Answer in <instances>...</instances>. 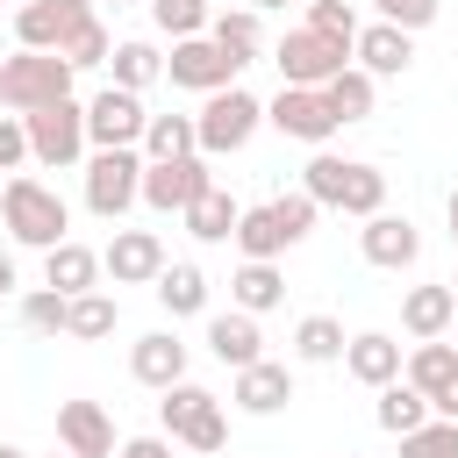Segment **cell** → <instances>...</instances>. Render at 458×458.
Listing matches in <instances>:
<instances>
[{
    "instance_id": "obj_1",
    "label": "cell",
    "mask_w": 458,
    "mask_h": 458,
    "mask_svg": "<svg viewBox=\"0 0 458 458\" xmlns=\"http://www.w3.org/2000/svg\"><path fill=\"white\" fill-rule=\"evenodd\" d=\"M301 186H308L322 208H344V215H358V222L386 208V172H379V165H365V157L315 150V157H308V172H301Z\"/></svg>"
},
{
    "instance_id": "obj_2",
    "label": "cell",
    "mask_w": 458,
    "mask_h": 458,
    "mask_svg": "<svg viewBox=\"0 0 458 458\" xmlns=\"http://www.w3.org/2000/svg\"><path fill=\"white\" fill-rule=\"evenodd\" d=\"M72 57L64 50H14V57H0V107H14V114H36V107H57V100H72Z\"/></svg>"
},
{
    "instance_id": "obj_3",
    "label": "cell",
    "mask_w": 458,
    "mask_h": 458,
    "mask_svg": "<svg viewBox=\"0 0 458 458\" xmlns=\"http://www.w3.org/2000/svg\"><path fill=\"white\" fill-rule=\"evenodd\" d=\"M0 222H7L14 243H29V250H57L64 229H72V208H64L57 186H43V179H7V186H0Z\"/></svg>"
},
{
    "instance_id": "obj_4",
    "label": "cell",
    "mask_w": 458,
    "mask_h": 458,
    "mask_svg": "<svg viewBox=\"0 0 458 458\" xmlns=\"http://www.w3.org/2000/svg\"><path fill=\"white\" fill-rule=\"evenodd\" d=\"M157 422H165V437H172V444H186V451H222V444H229L222 401H215L208 386H193V379L165 386V401H157Z\"/></svg>"
},
{
    "instance_id": "obj_5",
    "label": "cell",
    "mask_w": 458,
    "mask_h": 458,
    "mask_svg": "<svg viewBox=\"0 0 458 458\" xmlns=\"http://www.w3.org/2000/svg\"><path fill=\"white\" fill-rule=\"evenodd\" d=\"M258 122H265V100H258V93H243V86L208 93V107L193 114V129H200V157H236V150L258 136Z\"/></svg>"
},
{
    "instance_id": "obj_6",
    "label": "cell",
    "mask_w": 458,
    "mask_h": 458,
    "mask_svg": "<svg viewBox=\"0 0 458 458\" xmlns=\"http://www.w3.org/2000/svg\"><path fill=\"white\" fill-rule=\"evenodd\" d=\"M143 150H93L86 157V208L100 222H122L136 200H143Z\"/></svg>"
},
{
    "instance_id": "obj_7",
    "label": "cell",
    "mask_w": 458,
    "mask_h": 458,
    "mask_svg": "<svg viewBox=\"0 0 458 458\" xmlns=\"http://www.w3.org/2000/svg\"><path fill=\"white\" fill-rule=\"evenodd\" d=\"M29 122V157L43 165V172H72L93 143H86V107L79 100H57V107H36V114H21Z\"/></svg>"
},
{
    "instance_id": "obj_8",
    "label": "cell",
    "mask_w": 458,
    "mask_h": 458,
    "mask_svg": "<svg viewBox=\"0 0 458 458\" xmlns=\"http://www.w3.org/2000/svg\"><path fill=\"white\" fill-rule=\"evenodd\" d=\"M143 129H150V107H143V93H129V86H100L93 100H86V143L93 150H136L143 143Z\"/></svg>"
},
{
    "instance_id": "obj_9",
    "label": "cell",
    "mask_w": 458,
    "mask_h": 458,
    "mask_svg": "<svg viewBox=\"0 0 458 458\" xmlns=\"http://www.w3.org/2000/svg\"><path fill=\"white\" fill-rule=\"evenodd\" d=\"M272 57H279V86H329V79L351 64V50H344V43H329V36H315L308 21H301V29H286Z\"/></svg>"
},
{
    "instance_id": "obj_10",
    "label": "cell",
    "mask_w": 458,
    "mask_h": 458,
    "mask_svg": "<svg viewBox=\"0 0 458 458\" xmlns=\"http://www.w3.org/2000/svg\"><path fill=\"white\" fill-rule=\"evenodd\" d=\"M165 79H172V86H186V93H222V86H236V79H243V64H236L215 36H179V43H172V57H165Z\"/></svg>"
},
{
    "instance_id": "obj_11",
    "label": "cell",
    "mask_w": 458,
    "mask_h": 458,
    "mask_svg": "<svg viewBox=\"0 0 458 458\" xmlns=\"http://www.w3.org/2000/svg\"><path fill=\"white\" fill-rule=\"evenodd\" d=\"M265 122H272L279 136H293V143H315V150H322V143L344 129V122L329 114L322 86H279V93L265 100Z\"/></svg>"
},
{
    "instance_id": "obj_12",
    "label": "cell",
    "mask_w": 458,
    "mask_h": 458,
    "mask_svg": "<svg viewBox=\"0 0 458 458\" xmlns=\"http://www.w3.org/2000/svg\"><path fill=\"white\" fill-rule=\"evenodd\" d=\"M208 186H215V172H208V157H200V150H193V157L143 165V208H150V215H186Z\"/></svg>"
},
{
    "instance_id": "obj_13",
    "label": "cell",
    "mask_w": 458,
    "mask_h": 458,
    "mask_svg": "<svg viewBox=\"0 0 458 458\" xmlns=\"http://www.w3.org/2000/svg\"><path fill=\"white\" fill-rule=\"evenodd\" d=\"M93 21V0H21L14 7V43L21 50H64Z\"/></svg>"
},
{
    "instance_id": "obj_14",
    "label": "cell",
    "mask_w": 458,
    "mask_h": 458,
    "mask_svg": "<svg viewBox=\"0 0 458 458\" xmlns=\"http://www.w3.org/2000/svg\"><path fill=\"white\" fill-rule=\"evenodd\" d=\"M165 265H172V258H165V236H157V229H114L107 250H100V272H107L114 286H157Z\"/></svg>"
},
{
    "instance_id": "obj_15",
    "label": "cell",
    "mask_w": 458,
    "mask_h": 458,
    "mask_svg": "<svg viewBox=\"0 0 458 458\" xmlns=\"http://www.w3.org/2000/svg\"><path fill=\"white\" fill-rule=\"evenodd\" d=\"M358 250H365V265H379V272H408L415 258H422V229L408 222V215H365V229H358Z\"/></svg>"
},
{
    "instance_id": "obj_16",
    "label": "cell",
    "mask_w": 458,
    "mask_h": 458,
    "mask_svg": "<svg viewBox=\"0 0 458 458\" xmlns=\"http://www.w3.org/2000/svg\"><path fill=\"white\" fill-rule=\"evenodd\" d=\"M57 444L72 458H114V422L100 401H57Z\"/></svg>"
},
{
    "instance_id": "obj_17",
    "label": "cell",
    "mask_w": 458,
    "mask_h": 458,
    "mask_svg": "<svg viewBox=\"0 0 458 458\" xmlns=\"http://www.w3.org/2000/svg\"><path fill=\"white\" fill-rule=\"evenodd\" d=\"M351 64H365L372 79H401V72L415 64V36L394 29V21H365L358 43H351Z\"/></svg>"
},
{
    "instance_id": "obj_18",
    "label": "cell",
    "mask_w": 458,
    "mask_h": 458,
    "mask_svg": "<svg viewBox=\"0 0 458 458\" xmlns=\"http://www.w3.org/2000/svg\"><path fill=\"white\" fill-rule=\"evenodd\" d=\"M451 322H458V293H451V279H429V286H408V293H401V329H408L415 344L451 336Z\"/></svg>"
},
{
    "instance_id": "obj_19",
    "label": "cell",
    "mask_w": 458,
    "mask_h": 458,
    "mask_svg": "<svg viewBox=\"0 0 458 458\" xmlns=\"http://www.w3.org/2000/svg\"><path fill=\"white\" fill-rule=\"evenodd\" d=\"M401 365H408V358H401V344H394L386 329H358V336L344 344V372H351L358 386H372V394H379V386H394V379H401Z\"/></svg>"
},
{
    "instance_id": "obj_20",
    "label": "cell",
    "mask_w": 458,
    "mask_h": 458,
    "mask_svg": "<svg viewBox=\"0 0 458 458\" xmlns=\"http://www.w3.org/2000/svg\"><path fill=\"white\" fill-rule=\"evenodd\" d=\"M129 372H136L143 386H157V394H165V386H179V379H186V344H179L172 329H150V336H136V344H129Z\"/></svg>"
},
{
    "instance_id": "obj_21",
    "label": "cell",
    "mask_w": 458,
    "mask_h": 458,
    "mask_svg": "<svg viewBox=\"0 0 458 458\" xmlns=\"http://www.w3.org/2000/svg\"><path fill=\"white\" fill-rule=\"evenodd\" d=\"M229 401H236L243 415H279V408L293 401V372H286V365H272V358H258V365H243V372H236Z\"/></svg>"
},
{
    "instance_id": "obj_22",
    "label": "cell",
    "mask_w": 458,
    "mask_h": 458,
    "mask_svg": "<svg viewBox=\"0 0 458 458\" xmlns=\"http://www.w3.org/2000/svg\"><path fill=\"white\" fill-rule=\"evenodd\" d=\"M208 351L229 365V372H243V365H258L265 358V336H258V315H243V308H229V315H208Z\"/></svg>"
},
{
    "instance_id": "obj_23",
    "label": "cell",
    "mask_w": 458,
    "mask_h": 458,
    "mask_svg": "<svg viewBox=\"0 0 458 458\" xmlns=\"http://www.w3.org/2000/svg\"><path fill=\"white\" fill-rule=\"evenodd\" d=\"M43 286H57V293H93L100 286V250H86V243H57V250H43Z\"/></svg>"
},
{
    "instance_id": "obj_24",
    "label": "cell",
    "mask_w": 458,
    "mask_h": 458,
    "mask_svg": "<svg viewBox=\"0 0 458 458\" xmlns=\"http://www.w3.org/2000/svg\"><path fill=\"white\" fill-rule=\"evenodd\" d=\"M229 301H236L243 315H272V308L286 301L279 265H272V258H243V265H236V279H229Z\"/></svg>"
},
{
    "instance_id": "obj_25",
    "label": "cell",
    "mask_w": 458,
    "mask_h": 458,
    "mask_svg": "<svg viewBox=\"0 0 458 458\" xmlns=\"http://www.w3.org/2000/svg\"><path fill=\"white\" fill-rule=\"evenodd\" d=\"M179 222H186V236H200V243H229V236H236V222H243V208H236V193H229V186H208Z\"/></svg>"
},
{
    "instance_id": "obj_26",
    "label": "cell",
    "mask_w": 458,
    "mask_h": 458,
    "mask_svg": "<svg viewBox=\"0 0 458 458\" xmlns=\"http://www.w3.org/2000/svg\"><path fill=\"white\" fill-rule=\"evenodd\" d=\"M437 408H429V394L422 386H408V379H394V386H379V408H372V422L386 429V437H408V429H422Z\"/></svg>"
},
{
    "instance_id": "obj_27",
    "label": "cell",
    "mask_w": 458,
    "mask_h": 458,
    "mask_svg": "<svg viewBox=\"0 0 458 458\" xmlns=\"http://www.w3.org/2000/svg\"><path fill=\"white\" fill-rule=\"evenodd\" d=\"M401 379H408V386H422V394L437 401V394L458 379V344H444V336L415 344V351H408V365H401Z\"/></svg>"
},
{
    "instance_id": "obj_28",
    "label": "cell",
    "mask_w": 458,
    "mask_h": 458,
    "mask_svg": "<svg viewBox=\"0 0 458 458\" xmlns=\"http://www.w3.org/2000/svg\"><path fill=\"white\" fill-rule=\"evenodd\" d=\"M208 36L236 57V64H258V43H265V14L258 7H222L215 21H208Z\"/></svg>"
},
{
    "instance_id": "obj_29",
    "label": "cell",
    "mask_w": 458,
    "mask_h": 458,
    "mask_svg": "<svg viewBox=\"0 0 458 458\" xmlns=\"http://www.w3.org/2000/svg\"><path fill=\"white\" fill-rule=\"evenodd\" d=\"M322 100H329V114H336V122H365V114H372V100H379V79H372L365 64H344V72L322 86Z\"/></svg>"
},
{
    "instance_id": "obj_30",
    "label": "cell",
    "mask_w": 458,
    "mask_h": 458,
    "mask_svg": "<svg viewBox=\"0 0 458 458\" xmlns=\"http://www.w3.org/2000/svg\"><path fill=\"white\" fill-rule=\"evenodd\" d=\"M157 308H165L172 322H179V315H200V308H208V272L186 265V258L165 265V272H157Z\"/></svg>"
},
{
    "instance_id": "obj_31",
    "label": "cell",
    "mask_w": 458,
    "mask_h": 458,
    "mask_svg": "<svg viewBox=\"0 0 458 458\" xmlns=\"http://www.w3.org/2000/svg\"><path fill=\"white\" fill-rule=\"evenodd\" d=\"M107 79H114V86H129V93H143L150 79H165V50H157V43H143V36H129V43H114Z\"/></svg>"
},
{
    "instance_id": "obj_32",
    "label": "cell",
    "mask_w": 458,
    "mask_h": 458,
    "mask_svg": "<svg viewBox=\"0 0 458 458\" xmlns=\"http://www.w3.org/2000/svg\"><path fill=\"white\" fill-rule=\"evenodd\" d=\"M150 165H165V157H193L200 150V129H193V114H150V129H143V143H136Z\"/></svg>"
},
{
    "instance_id": "obj_33",
    "label": "cell",
    "mask_w": 458,
    "mask_h": 458,
    "mask_svg": "<svg viewBox=\"0 0 458 458\" xmlns=\"http://www.w3.org/2000/svg\"><path fill=\"white\" fill-rule=\"evenodd\" d=\"M114 322H122V301L114 293H72V315H64V336H79V344H100V336H114Z\"/></svg>"
},
{
    "instance_id": "obj_34",
    "label": "cell",
    "mask_w": 458,
    "mask_h": 458,
    "mask_svg": "<svg viewBox=\"0 0 458 458\" xmlns=\"http://www.w3.org/2000/svg\"><path fill=\"white\" fill-rule=\"evenodd\" d=\"M344 344H351V336H344L336 315H301V322H293V358H301V365H336Z\"/></svg>"
},
{
    "instance_id": "obj_35",
    "label": "cell",
    "mask_w": 458,
    "mask_h": 458,
    "mask_svg": "<svg viewBox=\"0 0 458 458\" xmlns=\"http://www.w3.org/2000/svg\"><path fill=\"white\" fill-rule=\"evenodd\" d=\"M229 243H236L243 258H279V250H293L286 229H279V215H272V200H265V208H243V222H236Z\"/></svg>"
},
{
    "instance_id": "obj_36",
    "label": "cell",
    "mask_w": 458,
    "mask_h": 458,
    "mask_svg": "<svg viewBox=\"0 0 458 458\" xmlns=\"http://www.w3.org/2000/svg\"><path fill=\"white\" fill-rule=\"evenodd\" d=\"M64 315H72V293H57V286L21 293V329H36V336H64Z\"/></svg>"
},
{
    "instance_id": "obj_37",
    "label": "cell",
    "mask_w": 458,
    "mask_h": 458,
    "mask_svg": "<svg viewBox=\"0 0 458 458\" xmlns=\"http://www.w3.org/2000/svg\"><path fill=\"white\" fill-rule=\"evenodd\" d=\"M150 21L179 43V36H208V21H215V7L208 0H150Z\"/></svg>"
},
{
    "instance_id": "obj_38",
    "label": "cell",
    "mask_w": 458,
    "mask_h": 458,
    "mask_svg": "<svg viewBox=\"0 0 458 458\" xmlns=\"http://www.w3.org/2000/svg\"><path fill=\"white\" fill-rule=\"evenodd\" d=\"M301 7H308V29H315V36H329V43H344V50H351V43H358V29H365V21L351 14V0H301Z\"/></svg>"
},
{
    "instance_id": "obj_39",
    "label": "cell",
    "mask_w": 458,
    "mask_h": 458,
    "mask_svg": "<svg viewBox=\"0 0 458 458\" xmlns=\"http://www.w3.org/2000/svg\"><path fill=\"white\" fill-rule=\"evenodd\" d=\"M401 458H458V422L451 415H429L422 429L401 437Z\"/></svg>"
},
{
    "instance_id": "obj_40",
    "label": "cell",
    "mask_w": 458,
    "mask_h": 458,
    "mask_svg": "<svg viewBox=\"0 0 458 458\" xmlns=\"http://www.w3.org/2000/svg\"><path fill=\"white\" fill-rule=\"evenodd\" d=\"M64 57H72V72H93V64H107V57H114V36H107V21L93 14V21H86L72 43H64Z\"/></svg>"
},
{
    "instance_id": "obj_41",
    "label": "cell",
    "mask_w": 458,
    "mask_h": 458,
    "mask_svg": "<svg viewBox=\"0 0 458 458\" xmlns=\"http://www.w3.org/2000/svg\"><path fill=\"white\" fill-rule=\"evenodd\" d=\"M272 215H279V229H286V243H301V236L315 229V215H322V200H315V193L301 186V193H279V200H272Z\"/></svg>"
},
{
    "instance_id": "obj_42",
    "label": "cell",
    "mask_w": 458,
    "mask_h": 458,
    "mask_svg": "<svg viewBox=\"0 0 458 458\" xmlns=\"http://www.w3.org/2000/svg\"><path fill=\"white\" fill-rule=\"evenodd\" d=\"M372 7H379V21H394V29H408V36H415V29H429V21H437V7H444V0H372Z\"/></svg>"
},
{
    "instance_id": "obj_43",
    "label": "cell",
    "mask_w": 458,
    "mask_h": 458,
    "mask_svg": "<svg viewBox=\"0 0 458 458\" xmlns=\"http://www.w3.org/2000/svg\"><path fill=\"white\" fill-rule=\"evenodd\" d=\"M29 157V122L21 114H0V172H14Z\"/></svg>"
},
{
    "instance_id": "obj_44",
    "label": "cell",
    "mask_w": 458,
    "mask_h": 458,
    "mask_svg": "<svg viewBox=\"0 0 458 458\" xmlns=\"http://www.w3.org/2000/svg\"><path fill=\"white\" fill-rule=\"evenodd\" d=\"M114 458H172V437H129Z\"/></svg>"
},
{
    "instance_id": "obj_45",
    "label": "cell",
    "mask_w": 458,
    "mask_h": 458,
    "mask_svg": "<svg viewBox=\"0 0 458 458\" xmlns=\"http://www.w3.org/2000/svg\"><path fill=\"white\" fill-rule=\"evenodd\" d=\"M429 408H437V415H451V422H458V379H451V386H444V394H437V401H429Z\"/></svg>"
},
{
    "instance_id": "obj_46",
    "label": "cell",
    "mask_w": 458,
    "mask_h": 458,
    "mask_svg": "<svg viewBox=\"0 0 458 458\" xmlns=\"http://www.w3.org/2000/svg\"><path fill=\"white\" fill-rule=\"evenodd\" d=\"M0 293H14V258L0 250Z\"/></svg>"
},
{
    "instance_id": "obj_47",
    "label": "cell",
    "mask_w": 458,
    "mask_h": 458,
    "mask_svg": "<svg viewBox=\"0 0 458 458\" xmlns=\"http://www.w3.org/2000/svg\"><path fill=\"white\" fill-rule=\"evenodd\" d=\"M444 222H451V243H458V186H451V200H444Z\"/></svg>"
},
{
    "instance_id": "obj_48",
    "label": "cell",
    "mask_w": 458,
    "mask_h": 458,
    "mask_svg": "<svg viewBox=\"0 0 458 458\" xmlns=\"http://www.w3.org/2000/svg\"><path fill=\"white\" fill-rule=\"evenodd\" d=\"M250 7H258V14H279V7H293V0H250Z\"/></svg>"
},
{
    "instance_id": "obj_49",
    "label": "cell",
    "mask_w": 458,
    "mask_h": 458,
    "mask_svg": "<svg viewBox=\"0 0 458 458\" xmlns=\"http://www.w3.org/2000/svg\"><path fill=\"white\" fill-rule=\"evenodd\" d=\"M0 458H29V451H14V444H0Z\"/></svg>"
},
{
    "instance_id": "obj_50",
    "label": "cell",
    "mask_w": 458,
    "mask_h": 458,
    "mask_svg": "<svg viewBox=\"0 0 458 458\" xmlns=\"http://www.w3.org/2000/svg\"><path fill=\"white\" fill-rule=\"evenodd\" d=\"M93 7H129V0H93Z\"/></svg>"
},
{
    "instance_id": "obj_51",
    "label": "cell",
    "mask_w": 458,
    "mask_h": 458,
    "mask_svg": "<svg viewBox=\"0 0 458 458\" xmlns=\"http://www.w3.org/2000/svg\"><path fill=\"white\" fill-rule=\"evenodd\" d=\"M50 458H72V451H64V444H57V451H50Z\"/></svg>"
},
{
    "instance_id": "obj_52",
    "label": "cell",
    "mask_w": 458,
    "mask_h": 458,
    "mask_svg": "<svg viewBox=\"0 0 458 458\" xmlns=\"http://www.w3.org/2000/svg\"><path fill=\"white\" fill-rule=\"evenodd\" d=\"M451 344H458V322H451Z\"/></svg>"
},
{
    "instance_id": "obj_53",
    "label": "cell",
    "mask_w": 458,
    "mask_h": 458,
    "mask_svg": "<svg viewBox=\"0 0 458 458\" xmlns=\"http://www.w3.org/2000/svg\"><path fill=\"white\" fill-rule=\"evenodd\" d=\"M451 293H458V272H451Z\"/></svg>"
},
{
    "instance_id": "obj_54",
    "label": "cell",
    "mask_w": 458,
    "mask_h": 458,
    "mask_svg": "<svg viewBox=\"0 0 458 458\" xmlns=\"http://www.w3.org/2000/svg\"><path fill=\"white\" fill-rule=\"evenodd\" d=\"M0 186H7V179H0Z\"/></svg>"
}]
</instances>
